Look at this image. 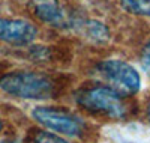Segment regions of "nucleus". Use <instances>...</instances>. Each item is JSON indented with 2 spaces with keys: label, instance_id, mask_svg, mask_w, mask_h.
Masks as SVG:
<instances>
[{
  "label": "nucleus",
  "instance_id": "1",
  "mask_svg": "<svg viewBox=\"0 0 150 143\" xmlns=\"http://www.w3.org/2000/svg\"><path fill=\"white\" fill-rule=\"evenodd\" d=\"M0 89L15 98L47 99L54 95V83L47 75L32 71H14L0 77Z\"/></svg>",
  "mask_w": 150,
  "mask_h": 143
},
{
  "label": "nucleus",
  "instance_id": "2",
  "mask_svg": "<svg viewBox=\"0 0 150 143\" xmlns=\"http://www.w3.org/2000/svg\"><path fill=\"white\" fill-rule=\"evenodd\" d=\"M77 102L92 113H99L112 119L126 116V106L122 97L107 86H96L84 89L77 95Z\"/></svg>",
  "mask_w": 150,
  "mask_h": 143
},
{
  "label": "nucleus",
  "instance_id": "3",
  "mask_svg": "<svg viewBox=\"0 0 150 143\" xmlns=\"http://www.w3.org/2000/svg\"><path fill=\"white\" fill-rule=\"evenodd\" d=\"M96 69L102 79L111 84L110 87L116 90L120 97H129L140 90V74L126 62L117 59L102 60L101 63H98Z\"/></svg>",
  "mask_w": 150,
  "mask_h": 143
},
{
  "label": "nucleus",
  "instance_id": "4",
  "mask_svg": "<svg viewBox=\"0 0 150 143\" xmlns=\"http://www.w3.org/2000/svg\"><path fill=\"white\" fill-rule=\"evenodd\" d=\"M32 116L45 128L63 136L78 137L83 133V122L66 110L56 107H36Z\"/></svg>",
  "mask_w": 150,
  "mask_h": 143
},
{
  "label": "nucleus",
  "instance_id": "5",
  "mask_svg": "<svg viewBox=\"0 0 150 143\" xmlns=\"http://www.w3.org/2000/svg\"><path fill=\"white\" fill-rule=\"evenodd\" d=\"M38 36V29L26 20L0 18V41L9 45H29Z\"/></svg>",
  "mask_w": 150,
  "mask_h": 143
},
{
  "label": "nucleus",
  "instance_id": "6",
  "mask_svg": "<svg viewBox=\"0 0 150 143\" xmlns=\"http://www.w3.org/2000/svg\"><path fill=\"white\" fill-rule=\"evenodd\" d=\"M29 5L33 14L50 26L66 27L69 24L68 12L60 0H29Z\"/></svg>",
  "mask_w": 150,
  "mask_h": 143
},
{
  "label": "nucleus",
  "instance_id": "7",
  "mask_svg": "<svg viewBox=\"0 0 150 143\" xmlns=\"http://www.w3.org/2000/svg\"><path fill=\"white\" fill-rule=\"evenodd\" d=\"M120 5L132 15L150 17V0H120Z\"/></svg>",
  "mask_w": 150,
  "mask_h": 143
},
{
  "label": "nucleus",
  "instance_id": "8",
  "mask_svg": "<svg viewBox=\"0 0 150 143\" xmlns=\"http://www.w3.org/2000/svg\"><path fill=\"white\" fill-rule=\"evenodd\" d=\"M84 27H86V32H87V35H89V38H92V39L96 41V42H104L110 38L108 27L101 21L90 20V21H87L84 24Z\"/></svg>",
  "mask_w": 150,
  "mask_h": 143
},
{
  "label": "nucleus",
  "instance_id": "9",
  "mask_svg": "<svg viewBox=\"0 0 150 143\" xmlns=\"http://www.w3.org/2000/svg\"><path fill=\"white\" fill-rule=\"evenodd\" d=\"M35 143H69L65 139H62L60 136H56L53 133L48 131H38L35 137Z\"/></svg>",
  "mask_w": 150,
  "mask_h": 143
},
{
  "label": "nucleus",
  "instance_id": "10",
  "mask_svg": "<svg viewBox=\"0 0 150 143\" xmlns=\"http://www.w3.org/2000/svg\"><path fill=\"white\" fill-rule=\"evenodd\" d=\"M143 66H144L146 72L150 75V39L147 41V44L144 45V50H143Z\"/></svg>",
  "mask_w": 150,
  "mask_h": 143
},
{
  "label": "nucleus",
  "instance_id": "11",
  "mask_svg": "<svg viewBox=\"0 0 150 143\" xmlns=\"http://www.w3.org/2000/svg\"><path fill=\"white\" fill-rule=\"evenodd\" d=\"M0 143H18V142H14V140H3V142H0Z\"/></svg>",
  "mask_w": 150,
  "mask_h": 143
},
{
  "label": "nucleus",
  "instance_id": "12",
  "mask_svg": "<svg viewBox=\"0 0 150 143\" xmlns=\"http://www.w3.org/2000/svg\"><path fill=\"white\" fill-rule=\"evenodd\" d=\"M147 116H149V121H150V104H149V109H147Z\"/></svg>",
  "mask_w": 150,
  "mask_h": 143
},
{
  "label": "nucleus",
  "instance_id": "13",
  "mask_svg": "<svg viewBox=\"0 0 150 143\" xmlns=\"http://www.w3.org/2000/svg\"><path fill=\"white\" fill-rule=\"evenodd\" d=\"M2 128H3V124H2V121H0V131H2Z\"/></svg>",
  "mask_w": 150,
  "mask_h": 143
}]
</instances>
